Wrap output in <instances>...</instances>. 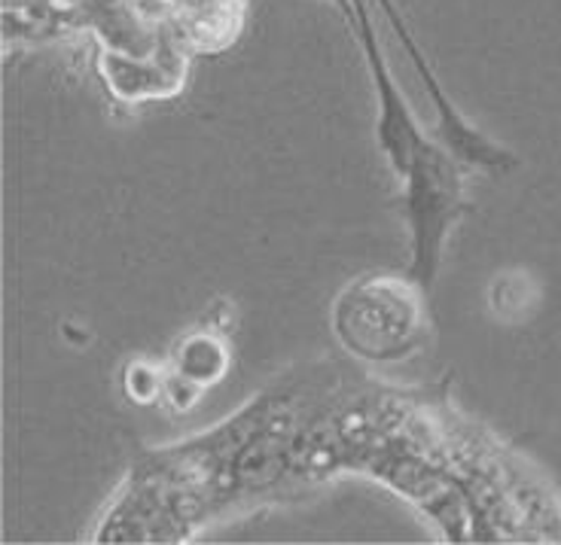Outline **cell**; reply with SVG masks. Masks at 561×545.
<instances>
[{
	"label": "cell",
	"instance_id": "6da1fadb",
	"mask_svg": "<svg viewBox=\"0 0 561 545\" xmlns=\"http://www.w3.org/2000/svg\"><path fill=\"white\" fill-rule=\"evenodd\" d=\"M354 10H357V34L364 40L366 68L373 73L379 95V123H376L379 147L393 174L403 181L409 241H412V263L407 275L431 293L443 259V244L470 208L463 162L451 155L446 143L421 131L409 111L407 95L385 68L379 37L369 25L364 0H354Z\"/></svg>",
	"mask_w": 561,
	"mask_h": 545
},
{
	"label": "cell",
	"instance_id": "7a4b0ae2",
	"mask_svg": "<svg viewBox=\"0 0 561 545\" xmlns=\"http://www.w3.org/2000/svg\"><path fill=\"white\" fill-rule=\"evenodd\" d=\"M424 295L427 290L409 275L354 280L333 305V333L364 363L409 360L427 336Z\"/></svg>",
	"mask_w": 561,
	"mask_h": 545
},
{
	"label": "cell",
	"instance_id": "3957f363",
	"mask_svg": "<svg viewBox=\"0 0 561 545\" xmlns=\"http://www.w3.org/2000/svg\"><path fill=\"white\" fill-rule=\"evenodd\" d=\"M379 3L381 10H385V15L391 19L393 31H397V37L403 43L409 61L419 70L421 83L427 89V95L434 101L436 123H439V138L449 147L451 155H455L458 162H463V165H477V169H485L491 171V174H506V171L516 169V155L510 153V150H504L501 143H494L489 135H482L477 126H470L461 113H458V107L451 104L449 95H446V89L436 83L434 70L427 65V58L421 56L419 43L409 37L407 25H403V19H400L397 10L391 7V0H379Z\"/></svg>",
	"mask_w": 561,
	"mask_h": 545
}]
</instances>
